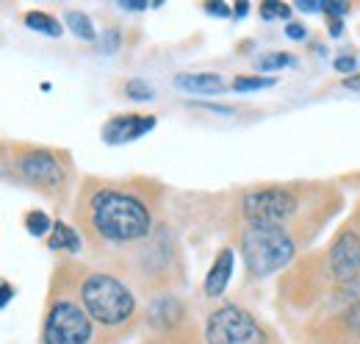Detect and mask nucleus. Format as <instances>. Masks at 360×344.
<instances>
[{
	"mask_svg": "<svg viewBox=\"0 0 360 344\" xmlns=\"http://www.w3.org/2000/svg\"><path fill=\"white\" fill-rule=\"evenodd\" d=\"M341 209V197L333 186L324 183H266V186H252L241 195L238 200V214L241 222H274L288 228L297 239L300 231H308L314 236L321 222Z\"/></svg>",
	"mask_w": 360,
	"mask_h": 344,
	"instance_id": "f03ea898",
	"label": "nucleus"
},
{
	"mask_svg": "<svg viewBox=\"0 0 360 344\" xmlns=\"http://www.w3.org/2000/svg\"><path fill=\"white\" fill-rule=\"evenodd\" d=\"M183 317H186V305H183V300H180L172 289L155 295L153 302H150V314H147V319L158 331H175L180 322H183Z\"/></svg>",
	"mask_w": 360,
	"mask_h": 344,
	"instance_id": "9d476101",
	"label": "nucleus"
},
{
	"mask_svg": "<svg viewBox=\"0 0 360 344\" xmlns=\"http://www.w3.org/2000/svg\"><path fill=\"white\" fill-rule=\"evenodd\" d=\"M64 25H70V31H72L78 39H84V42H91V39L97 37V28L91 25V17L86 11L70 8V11L64 14Z\"/></svg>",
	"mask_w": 360,
	"mask_h": 344,
	"instance_id": "4468645a",
	"label": "nucleus"
},
{
	"mask_svg": "<svg viewBox=\"0 0 360 344\" xmlns=\"http://www.w3.org/2000/svg\"><path fill=\"white\" fill-rule=\"evenodd\" d=\"M330 34H333V37L341 34V20H330Z\"/></svg>",
	"mask_w": 360,
	"mask_h": 344,
	"instance_id": "c85d7f7f",
	"label": "nucleus"
},
{
	"mask_svg": "<svg viewBox=\"0 0 360 344\" xmlns=\"http://www.w3.org/2000/svg\"><path fill=\"white\" fill-rule=\"evenodd\" d=\"M305 34H308V31H305L302 23H288V25H285V37H288V39H305Z\"/></svg>",
	"mask_w": 360,
	"mask_h": 344,
	"instance_id": "4be33fe9",
	"label": "nucleus"
},
{
	"mask_svg": "<svg viewBox=\"0 0 360 344\" xmlns=\"http://www.w3.org/2000/svg\"><path fill=\"white\" fill-rule=\"evenodd\" d=\"M335 70H338V73H352V70H355V56H341V59H335Z\"/></svg>",
	"mask_w": 360,
	"mask_h": 344,
	"instance_id": "5701e85b",
	"label": "nucleus"
},
{
	"mask_svg": "<svg viewBox=\"0 0 360 344\" xmlns=\"http://www.w3.org/2000/svg\"><path fill=\"white\" fill-rule=\"evenodd\" d=\"M238 247L247 269L258 278L285 269L300 250V239L274 222H241Z\"/></svg>",
	"mask_w": 360,
	"mask_h": 344,
	"instance_id": "39448f33",
	"label": "nucleus"
},
{
	"mask_svg": "<svg viewBox=\"0 0 360 344\" xmlns=\"http://www.w3.org/2000/svg\"><path fill=\"white\" fill-rule=\"evenodd\" d=\"M327 272L335 283L344 281H355L360 278V219L352 216L330 242L327 253H324Z\"/></svg>",
	"mask_w": 360,
	"mask_h": 344,
	"instance_id": "6e6552de",
	"label": "nucleus"
},
{
	"mask_svg": "<svg viewBox=\"0 0 360 344\" xmlns=\"http://www.w3.org/2000/svg\"><path fill=\"white\" fill-rule=\"evenodd\" d=\"M120 8H128V11H144V8H147V0H120Z\"/></svg>",
	"mask_w": 360,
	"mask_h": 344,
	"instance_id": "b1692460",
	"label": "nucleus"
},
{
	"mask_svg": "<svg viewBox=\"0 0 360 344\" xmlns=\"http://www.w3.org/2000/svg\"><path fill=\"white\" fill-rule=\"evenodd\" d=\"M25 25L31 28V31H39V34H45V37H61V23L53 17V14H47V11H28L25 17Z\"/></svg>",
	"mask_w": 360,
	"mask_h": 344,
	"instance_id": "2eb2a0df",
	"label": "nucleus"
},
{
	"mask_svg": "<svg viewBox=\"0 0 360 344\" xmlns=\"http://www.w3.org/2000/svg\"><path fill=\"white\" fill-rule=\"evenodd\" d=\"M175 86L180 92H188V94H219L225 81L217 73H178Z\"/></svg>",
	"mask_w": 360,
	"mask_h": 344,
	"instance_id": "f8f14e48",
	"label": "nucleus"
},
{
	"mask_svg": "<svg viewBox=\"0 0 360 344\" xmlns=\"http://www.w3.org/2000/svg\"><path fill=\"white\" fill-rule=\"evenodd\" d=\"M344 89H349V92H360V75H349V78H344Z\"/></svg>",
	"mask_w": 360,
	"mask_h": 344,
	"instance_id": "cd10ccee",
	"label": "nucleus"
},
{
	"mask_svg": "<svg viewBox=\"0 0 360 344\" xmlns=\"http://www.w3.org/2000/svg\"><path fill=\"white\" fill-rule=\"evenodd\" d=\"M58 289L50 292L42 322V344H94L100 336V328L94 325L86 308L70 289L67 278L56 272Z\"/></svg>",
	"mask_w": 360,
	"mask_h": 344,
	"instance_id": "423d86ee",
	"label": "nucleus"
},
{
	"mask_svg": "<svg viewBox=\"0 0 360 344\" xmlns=\"http://www.w3.org/2000/svg\"><path fill=\"white\" fill-rule=\"evenodd\" d=\"M261 17L264 20H274V17H283V20H288L291 17V8L288 6H283V3H264L261 6Z\"/></svg>",
	"mask_w": 360,
	"mask_h": 344,
	"instance_id": "aec40b11",
	"label": "nucleus"
},
{
	"mask_svg": "<svg viewBox=\"0 0 360 344\" xmlns=\"http://www.w3.org/2000/svg\"><path fill=\"white\" fill-rule=\"evenodd\" d=\"M205 344H269V331L241 305L222 302L205 317Z\"/></svg>",
	"mask_w": 360,
	"mask_h": 344,
	"instance_id": "0eeeda50",
	"label": "nucleus"
},
{
	"mask_svg": "<svg viewBox=\"0 0 360 344\" xmlns=\"http://www.w3.org/2000/svg\"><path fill=\"white\" fill-rule=\"evenodd\" d=\"M58 272L67 278L70 289L75 292V297L81 300L100 331L111 336H122L136 325L139 300L134 286L125 278L108 269L81 266V264H64L58 266Z\"/></svg>",
	"mask_w": 360,
	"mask_h": 344,
	"instance_id": "7ed1b4c3",
	"label": "nucleus"
},
{
	"mask_svg": "<svg viewBox=\"0 0 360 344\" xmlns=\"http://www.w3.org/2000/svg\"><path fill=\"white\" fill-rule=\"evenodd\" d=\"M302 11H321V6H324V0H300L297 3Z\"/></svg>",
	"mask_w": 360,
	"mask_h": 344,
	"instance_id": "393cba45",
	"label": "nucleus"
},
{
	"mask_svg": "<svg viewBox=\"0 0 360 344\" xmlns=\"http://www.w3.org/2000/svg\"><path fill=\"white\" fill-rule=\"evenodd\" d=\"M205 8H208L211 14H217V17H227V14H230V8H227L225 3H208Z\"/></svg>",
	"mask_w": 360,
	"mask_h": 344,
	"instance_id": "a878e982",
	"label": "nucleus"
},
{
	"mask_svg": "<svg viewBox=\"0 0 360 344\" xmlns=\"http://www.w3.org/2000/svg\"><path fill=\"white\" fill-rule=\"evenodd\" d=\"M233 269H236V253H233V247H222L219 256L214 258V264H211L205 281H202L205 297H222V295H225L227 283H230V278H233Z\"/></svg>",
	"mask_w": 360,
	"mask_h": 344,
	"instance_id": "9b49d317",
	"label": "nucleus"
},
{
	"mask_svg": "<svg viewBox=\"0 0 360 344\" xmlns=\"http://www.w3.org/2000/svg\"><path fill=\"white\" fill-rule=\"evenodd\" d=\"M11 295H14L11 283H8V281H3V297H0V305H3V308L8 305V300H11Z\"/></svg>",
	"mask_w": 360,
	"mask_h": 344,
	"instance_id": "bb28decb",
	"label": "nucleus"
},
{
	"mask_svg": "<svg viewBox=\"0 0 360 344\" xmlns=\"http://www.w3.org/2000/svg\"><path fill=\"white\" fill-rule=\"evenodd\" d=\"M321 11H324V14H330L333 20H338L341 14H347V11H349V3H344V0H324Z\"/></svg>",
	"mask_w": 360,
	"mask_h": 344,
	"instance_id": "412c9836",
	"label": "nucleus"
},
{
	"mask_svg": "<svg viewBox=\"0 0 360 344\" xmlns=\"http://www.w3.org/2000/svg\"><path fill=\"white\" fill-rule=\"evenodd\" d=\"M155 128L153 114H117L103 125V139L108 145H125Z\"/></svg>",
	"mask_w": 360,
	"mask_h": 344,
	"instance_id": "1a4fd4ad",
	"label": "nucleus"
},
{
	"mask_svg": "<svg viewBox=\"0 0 360 344\" xmlns=\"http://www.w3.org/2000/svg\"><path fill=\"white\" fill-rule=\"evenodd\" d=\"M288 64H294V59H291L288 53H266V56L258 59V70H266V73L283 70V67H288Z\"/></svg>",
	"mask_w": 360,
	"mask_h": 344,
	"instance_id": "a211bd4d",
	"label": "nucleus"
},
{
	"mask_svg": "<svg viewBox=\"0 0 360 344\" xmlns=\"http://www.w3.org/2000/svg\"><path fill=\"white\" fill-rule=\"evenodd\" d=\"M150 183L89 178L81 186L75 222L84 242L108 264L120 266L161 228Z\"/></svg>",
	"mask_w": 360,
	"mask_h": 344,
	"instance_id": "f257e3e1",
	"label": "nucleus"
},
{
	"mask_svg": "<svg viewBox=\"0 0 360 344\" xmlns=\"http://www.w3.org/2000/svg\"><path fill=\"white\" fill-rule=\"evenodd\" d=\"M53 225H56V222H53L42 209H34V211L25 214V228H28L31 236H50Z\"/></svg>",
	"mask_w": 360,
	"mask_h": 344,
	"instance_id": "dca6fc26",
	"label": "nucleus"
},
{
	"mask_svg": "<svg viewBox=\"0 0 360 344\" xmlns=\"http://www.w3.org/2000/svg\"><path fill=\"white\" fill-rule=\"evenodd\" d=\"M247 8H250V6H247V3H241V6L236 8V17H244V14H247Z\"/></svg>",
	"mask_w": 360,
	"mask_h": 344,
	"instance_id": "c756f323",
	"label": "nucleus"
},
{
	"mask_svg": "<svg viewBox=\"0 0 360 344\" xmlns=\"http://www.w3.org/2000/svg\"><path fill=\"white\" fill-rule=\"evenodd\" d=\"M125 94L131 100H153V86L144 81H128L125 84Z\"/></svg>",
	"mask_w": 360,
	"mask_h": 344,
	"instance_id": "6ab92c4d",
	"label": "nucleus"
},
{
	"mask_svg": "<svg viewBox=\"0 0 360 344\" xmlns=\"http://www.w3.org/2000/svg\"><path fill=\"white\" fill-rule=\"evenodd\" d=\"M14 167V178L20 183L37 189L42 197L53 200L56 206L67 203L72 175H70V161L50 150V147H34V145H14V153H6V167Z\"/></svg>",
	"mask_w": 360,
	"mask_h": 344,
	"instance_id": "20e7f679",
	"label": "nucleus"
},
{
	"mask_svg": "<svg viewBox=\"0 0 360 344\" xmlns=\"http://www.w3.org/2000/svg\"><path fill=\"white\" fill-rule=\"evenodd\" d=\"M274 84H277L274 78H264V75H238L233 81V89L236 92H255V89H269Z\"/></svg>",
	"mask_w": 360,
	"mask_h": 344,
	"instance_id": "f3484780",
	"label": "nucleus"
},
{
	"mask_svg": "<svg viewBox=\"0 0 360 344\" xmlns=\"http://www.w3.org/2000/svg\"><path fill=\"white\" fill-rule=\"evenodd\" d=\"M84 236L72 228V225H67V222H61V219H56V225H53V231H50V236H47V247L50 250H67V253H81L84 250Z\"/></svg>",
	"mask_w": 360,
	"mask_h": 344,
	"instance_id": "ddd939ff",
	"label": "nucleus"
}]
</instances>
